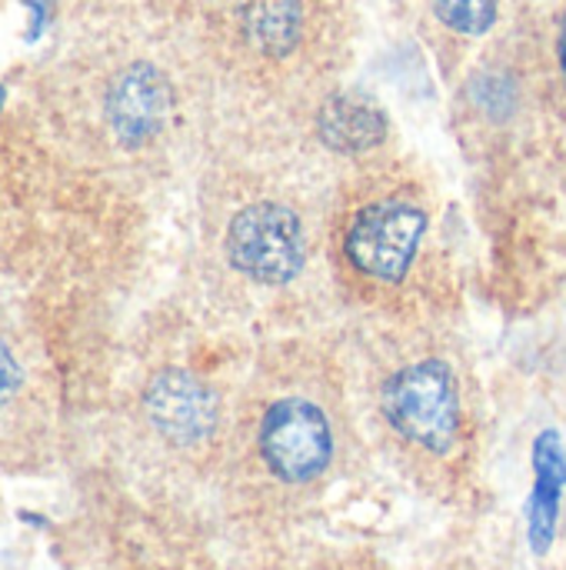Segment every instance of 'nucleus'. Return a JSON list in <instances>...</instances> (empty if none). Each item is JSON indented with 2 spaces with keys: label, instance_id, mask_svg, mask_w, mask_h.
<instances>
[{
  "label": "nucleus",
  "instance_id": "f8f14e48",
  "mask_svg": "<svg viewBox=\"0 0 566 570\" xmlns=\"http://www.w3.org/2000/svg\"><path fill=\"white\" fill-rule=\"evenodd\" d=\"M557 53H560V70H564V83H566V17L560 23V40H557Z\"/></svg>",
  "mask_w": 566,
  "mask_h": 570
},
{
  "label": "nucleus",
  "instance_id": "1a4fd4ad",
  "mask_svg": "<svg viewBox=\"0 0 566 570\" xmlns=\"http://www.w3.org/2000/svg\"><path fill=\"white\" fill-rule=\"evenodd\" d=\"M244 33L264 57H287L304 30L300 0H244L240 10Z\"/></svg>",
  "mask_w": 566,
  "mask_h": 570
},
{
  "label": "nucleus",
  "instance_id": "423d86ee",
  "mask_svg": "<svg viewBox=\"0 0 566 570\" xmlns=\"http://www.w3.org/2000/svg\"><path fill=\"white\" fill-rule=\"evenodd\" d=\"M143 411L153 431L177 448H193L207 441L220 421L214 391L187 371L157 374L143 391Z\"/></svg>",
  "mask_w": 566,
  "mask_h": 570
},
{
  "label": "nucleus",
  "instance_id": "9d476101",
  "mask_svg": "<svg viewBox=\"0 0 566 570\" xmlns=\"http://www.w3.org/2000/svg\"><path fill=\"white\" fill-rule=\"evenodd\" d=\"M430 7L450 30L480 37L494 27L500 0H430Z\"/></svg>",
  "mask_w": 566,
  "mask_h": 570
},
{
  "label": "nucleus",
  "instance_id": "9b49d317",
  "mask_svg": "<svg viewBox=\"0 0 566 570\" xmlns=\"http://www.w3.org/2000/svg\"><path fill=\"white\" fill-rule=\"evenodd\" d=\"M17 387H20V364L10 354V347L0 341V407L17 394Z\"/></svg>",
  "mask_w": 566,
  "mask_h": 570
},
{
  "label": "nucleus",
  "instance_id": "7ed1b4c3",
  "mask_svg": "<svg viewBox=\"0 0 566 570\" xmlns=\"http://www.w3.org/2000/svg\"><path fill=\"white\" fill-rule=\"evenodd\" d=\"M227 257L257 284H287L304 267V227L284 204H250L230 220Z\"/></svg>",
  "mask_w": 566,
  "mask_h": 570
},
{
  "label": "nucleus",
  "instance_id": "6e6552de",
  "mask_svg": "<svg viewBox=\"0 0 566 570\" xmlns=\"http://www.w3.org/2000/svg\"><path fill=\"white\" fill-rule=\"evenodd\" d=\"M320 137L334 150L364 154L387 137V117L364 97L337 94L320 107Z\"/></svg>",
  "mask_w": 566,
  "mask_h": 570
},
{
  "label": "nucleus",
  "instance_id": "20e7f679",
  "mask_svg": "<svg viewBox=\"0 0 566 570\" xmlns=\"http://www.w3.org/2000/svg\"><path fill=\"white\" fill-rule=\"evenodd\" d=\"M260 454L287 484L320 478L334 458V431L327 414L304 397L277 401L260 424Z\"/></svg>",
  "mask_w": 566,
  "mask_h": 570
},
{
  "label": "nucleus",
  "instance_id": "f257e3e1",
  "mask_svg": "<svg viewBox=\"0 0 566 570\" xmlns=\"http://www.w3.org/2000/svg\"><path fill=\"white\" fill-rule=\"evenodd\" d=\"M384 417L397 434L424 451L447 454L460 428L457 377L444 361H420L394 374L384 387Z\"/></svg>",
  "mask_w": 566,
  "mask_h": 570
},
{
  "label": "nucleus",
  "instance_id": "ddd939ff",
  "mask_svg": "<svg viewBox=\"0 0 566 570\" xmlns=\"http://www.w3.org/2000/svg\"><path fill=\"white\" fill-rule=\"evenodd\" d=\"M0 104H3V90H0Z\"/></svg>",
  "mask_w": 566,
  "mask_h": 570
},
{
  "label": "nucleus",
  "instance_id": "39448f33",
  "mask_svg": "<svg viewBox=\"0 0 566 570\" xmlns=\"http://www.w3.org/2000/svg\"><path fill=\"white\" fill-rule=\"evenodd\" d=\"M173 114L170 77L150 60H130L103 87V120L123 147L153 140Z\"/></svg>",
  "mask_w": 566,
  "mask_h": 570
},
{
  "label": "nucleus",
  "instance_id": "0eeeda50",
  "mask_svg": "<svg viewBox=\"0 0 566 570\" xmlns=\"http://www.w3.org/2000/svg\"><path fill=\"white\" fill-rule=\"evenodd\" d=\"M534 474L537 484L527 508V531H530V548L537 554H547L557 534V514L566 488V448L557 431H544L534 441Z\"/></svg>",
  "mask_w": 566,
  "mask_h": 570
},
{
  "label": "nucleus",
  "instance_id": "f03ea898",
  "mask_svg": "<svg viewBox=\"0 0 566 570\" xmlns=\"http://www.w3.org/2000/svg\"><path fill=\"white\" fill-rule=\"evenodd\" d=\"M424 234L427 214L417 204L400 197L374 200L350 217L344 230V257L357 274L377 284H397L410 271Z\"/></svg>",
  "mask_w": 566,
  "mask_h": 570
}]
</instances>
